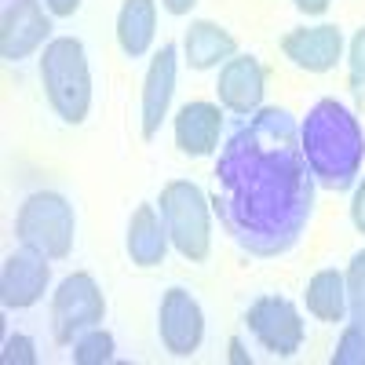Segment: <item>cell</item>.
<instances>
[{"label":"cell","instance_id":"15","mask_svg":"<svg viewBox=\"0 0 365 365\" xmlns=\"http://www.w3.org/2000/svg\"><path fill=\"white\" fill-rule=\"evenodd\" d=\"M347 314L351 325L332 351V365H365V249L347 267Z\"/></svg>","mask_w":365,"mask_h":365},{"label":"cell","instance_id":"9","mask_svg":"<svg viewBox=\"0 0 365 365\" xmlns=\"http://www.w3.org/2000/svg\"><path fill=\"white\" fill-rule=\"evenodd\" d=\"M44 0H11L4 8V22H0V55L8 63H22L37 48H48L51 19L44 15Z\"/></svg>","mask_w":365,"mask_h":365},{"label":"cell","instance_id":"27","mask_svg":"<svg viewBox=\"0 0 365 365\" xmlns=\"http://www.w3.org/2000/svg\"><path fill=\"white\" fill-rule=\"evenodd\" d=\"M230 361H234V365H249V354H245V347H241L237 336L230 340Z\"/></svg>","mask_w":365,"mask_h":365},{"label":"cell","instance_id":"20","mask_svg":"<svg viewBox=\"0 0 365 365\" xmlns=\"http://www.w3.org/2000/svg\"><path fill=\"white\" fill-rule=\"evenodd\" d=\"M113 351H117L113 332H106L103 325H96V329L81 332V336L73 340L70 358H73V365H106V361H113Z\"/></svg>","mask_w":365,"mask_h":365},{"label":"cell","instance_id":"23","mask_svg":"<svg viewBox=\"0 0 365 365\" xmlns=\"http://www.w3.org/2000/svg\"><path fill=\"white\" fill-rule=\"evenodd\" d=\"M351 220H354L358 234H365V179L358 182V190H354V201H351Z\"/></svg>","mask_w":365,"mask_h":365},{"label":"cell","instance_id":"19","mask_svg":"<svg viewBox=\"0 0 365 365\" xmlns=\"http://www.w3.org/2000/svg\"><path fill=\"white\" fill-rule=\"evenodd\" d=\"M307 311L318 318V322H329L336 325L347 318V274L340 270H318L314 278L307 282Z\"/></svg>","mask_w":365,"mask_h":365},{"label":"cell","instance_id":"18","mask_svg":"<svg viewBox=\"0 0 365 365\" xmlns=\"http://www.w3.org/2000/svg\"><path fill=\"white\" fill-rule=\"evenodd\" d=\"M158 0H125L117 11V44L128 58H143L154 44Z\"/></svg>","mask_w":365,"mask_h":365},{"label":"cell","instance_id":"26","mask_svg":"<svg viewBox=\"0 0 365 365\" xmlns=\"http://www.w3.org/2000/svg\"><path fill=\"white\" fill-rule=\"evenodd\" d=\"M161 4H165L168 15H190V8L197 4V0H161Z\"/></svg>","mask_w":365,"mask_h":365},{"label":"cell","instance_id":"16","mask_svg":"<svg viewBox=\"0 0 365 365\" xmlns=\"http://www.w3.org/2000/svg\"><path fill=\"white\" fill-rule=\"evenodd\" d=\"M168 227L161 220V212L154 205H139L128 220V237H125V249H128V259L143 270L150 267H161L165 256H168Z\"/></svg>","mask_w":365,"mask_h":365},{"label":"cell","instance_id":"21","mask_svg":"<svg viewBox=\"0 0 365 365\" xmlns=\"http://www.w3.org/2000/svg\"><path fill=\"white\" fill-rule=\"evenodd\" d=\"M347 81H351L354 99L365 103V26L351 37V51H347Z\"/></svg>","mask_w":365,"mask_h":365},{"label":"cell","instance_id":"3","mask_svg":"<svg viewBox=\"0 0 365 365\" xmlns=\"http://www.w3.org/2000/svg\"><path fill=\"white\" fill-rule=\"evenodd\" d=\"M41 84L51 110L66 125H84L91 110V70L88 51L77 37H55L41 55Z\"/></svg>","mask_w":365,"mask_h":365},{"label":"cell","instance_id":"25","mask_svg":"<svg viewBox=\"0 0 365 365\" xmlns=\"http://www.w3.org/2000/svg\"><path fill=\"white\" fill-rule=\"evenodd\" d=\"M292 4H296V11H303V15H325L332 0H292Z\"/></svg>","mask_w":365,"mask_h":365},{"label":"cell","instance_id":"7","mask_svg":"<svg viewBox=\"0 0 365 365\" xmlns=\"http://www.w3.org/2000/svg\"><path fill=\"white\" fill-rule=\"evenodd\" d=\"M245 329L274 358H292L303 347V318L296 311V303L285 296H274V292L256 296L245 311Z\"/></svg>","mask_w":365,"mask_h":365},{"label":"cell","instance_id":"14","mask_svg":"<svg viewBox=\"0 0 365 365\" xmlns=\"http://www.w3.org/2000/svg\"><path fill=\"white\" fill-rule=\"evenodd\" d=\"M223 106L205 103V99H190L175 113V146L182 158H208L220 146V132H223Z\"/></svg>","mask_w":365,"mask_h":365},{"label":"cell","instance_id":"6","mask_svg":"<svg viewBox=\"0 0 365 365\" xmlns=\"http://www.w3.org/2000/svg\"><path fill=\"white\" fill-rule=\"evenodd\" d=\"M103 318H106V299L91 274L77 270L58 282L51 296V336L58 347H73L81 332L103 325Z\"/></svg>","mask_w":365,"mask_h":365},{"label":"cell","instance_id":"4","mask_svg":"<svg viewBox=\"0 0 365 365\" xmlns=\"http://www.w3.org/2000/svg\"><path fill=\"white\" fill-rule=\"evenodd\" d=\"M161 220L168 227L172 249L187 263H205L212 252V201L194 179H172L161 187Z\"/></svg>","mask_w":365,"mask_h":365},{"label":"cell","instance_id":"13","mask_svg":"<svg viewBox=\"0 0 365 365\" xmlns=\"http://www.w3.org/2000/svg\"><path fill=\"white\" fill-rule=\"evenodd\" d=\"M175 44H161V51L150 58V70L143 77V139H154L161 132V120L168 117L172 96H175Z\"/></svg>","mask_w":365,"mask_h":365},{"label":"cell","instance_id":"24","mask_svg":"<svg viewBox=\"0 0 365 365\" xmlns=\"http://www.w3.org/2000/svg\"><path fill=\"white\" fill-rule=\"evenodd\" d=\"M44 4H48V11H51L55 19H70V15H77L81 0H44Z\"/></svg>","mask_w":365,"mask_h":365},{"label":"cell","instance_id":"8","mask_svg":"<svg viewBox=\"0 0 365 365\" xmlns=\"http://www.w3.org/2000/svg\"><path fill=\"white\" fill-rule=\"evenodd\" d=\"M158 336L172 358L197 354V347L205 340V311L194 299V292H187L182 285L165 289L161 307H158Z\"/></svg>","mask_w":365,"mask_h":365},{"label":"cell","instance_id":"1","mask_svg":"<svg viewBox=\"0 0 365 365\" xmlns=\"http://www.w3.org/2000/svg\"><path fill=\"white\" fill-rule=\"evenodd\" d=\"M212 208L230 241L256 259L285 256L314 212V172L285 106H259L230 120L216 158Z\"/></svg>","mask_w":365,"mask_h":365},{"label":"cell","instance_id":"12","mask_svg":"<svg viewBox=\"0 0 365 365\" xmlns=\"http://www.w3.org/2000/svg\"><path fill=\"white\" fill-rule=\"evenodd\" d=\"M263 91H267V73H263V63L256 55H234L220 66L216 99L234 117L256 113L263 106Z\"/></svg>","mask_w":365,"mask_h":365},{"label":"cell","instance_id":"10","mask_svg":"<svg viewBox=\"0 0 365 365\" xmlns=\"http://www.w3.org/2000/svg\"><path fill=\"white\" fill-rule=\"evenodd\" d=\"M51 259L34 252V249H19L4 259L0 270V299H4L8 311H26L34 303L44 299L48 282H51Z\"/></svg>","mask_w":365,"mask_h":365},{"label":"cell","instance_id":"22","mask_svg":"<svg viewBox=\"0 0 365 365\" xmlns=\"http://www.w3.org/2000/svg\"><path fill=\"white\" fill-rule=\"evenodd\" d=\"M4 365H37V347L29 336L15 332V336L4 340Z\"/></svg>","mask_w":365,"mask_h":365},{"label":"cell","instance_id":"17","mask_svg":"<svg viewBox=\"0 0 365 365\" xmlns=\"http://www.w3.org/2000/svg\"><path fill=\"white\" fill-rule=\"evenodd\" d=\"M182 55H187L190 70H216V66L227 63V58L237 55V41H234V34H227L220 22L194 19L190 29H187V37H182Z\"/></svg>","mask_w":365,"mask_h":365},{"label":"cell","instance_id":"5","mask_svg":"<svg viewBox=\"0 0 365 365\" xmlns=\"http://www.w3.org/2000/svg\"><path fill=\"white\" fill-rule=\"evenodd\" d=\"M15 237L22 249H34L48 259H66L73 252L77 237V216L73 205L55 194V190H37L19 205L15 216Z\"/></svg>","mask_w":365,"mask_h":365},{"label":"cell","instance_id":"11","mask_svg":"<svg viewBox=\"0 0 365 365\" xmlns=\"http://www.w3.org/2000/svg\"><path fill=\"white\" fill-rule=\"evenodd\" d=\"M282 55L296 70L329 73V70H336V63L344 58V34H340V26H329V22L289 29L282 37Z\"/></svg>","mask_w":365,"mask_h":365},{"label":"cell","instance_id":"2","mask_svg":"<svg viewBox=\"0 0 365 365\" xmlns=\"http://www.w3.org/2000/svg\"><path fill=\"white\" fill-rule=\"evenodd\" d=\"M299 143L314 182L325 190H347L365 165V132L340 99H322L299 125Z\"/></svg>","mask_w":365,"mask_h":365}]
</instances>
